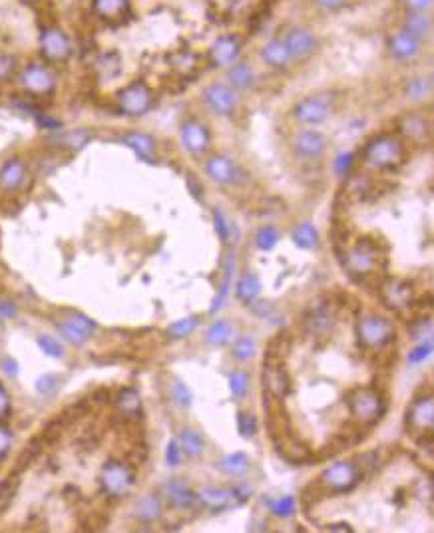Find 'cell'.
Returning a JSON list of instances; mask_svg holds the SVG:
<instances>
[{
  "instance_id": "8d00e7d4",
  "label": "cell",
  "mask_w": 434,
  "mask_h": 533,
  "mask_svg": "<svg viewBox=\"0 0 434 533\" xmlns=\"http://www.w3.org/2000/svg\"><path fill=\"white\" fill-rule=\"evenodd\" d=\"M291 237H293V243H295L297 247L303 249V251H313L319 245V233L311 221L297 223V227L291 233Z\"/></svg>"
},
{
  "instance_id": "4dcf8cb0",
  "label": "cell",
  "mask_w": 434,
  "mask_h": 533,
  "mask_svg": "<svg viewBox=\"0 0 434 533\" xmlns=\"http://www.w3.org/2000/svg\"><path fill=\"white\" fill-rule=\"evenodd\" d=\"M132 0H92V12L104 22H122L130 14Z\"/></svg>"
},
{
  "instance_id": "277c9868",
  "label": "cell",
  "mask_w": 434,
  "mask_h": 533,
  "mask_svg": "<svg viewBox=\"0 0 434 533\" xmlns=\"http://www.w3.org/2000/svg\"><path fill=\"white\" fill-rule=\"evenodd\" d=\"M350 414L355 422L362 428H371L377 426L387 412L384 398L375 386H359L353 388L347 396Z\"/></svg>"
},
{
  "instance_id": "e0dca14e",
  "label": "cell",
  "mask_w": 434,
  "mask_h": 533,
  "mask_svg": "<svg viewBox=\"0 0 434 533\" xmlns=\"http://www.w3.org/2000/svg\"><path fill=\"white\" fill-rule=\"evenodd\" d=\"M16 78L22 90L30 96H48L56 90V76L44 62L24 64Z\"/></svg>"
},
{
  "instance_id": "bcb514c9",
  "label": "cell",
  "mask_w": 434,
  "mask_h": 533,
  "mask_svg": "<svg viewBox=\"0 0 434 533\" xmlns=\"http://www.w3.org/2000/svg\"><path fill=\"white\" fill-rule=\"evenodd\" d=\"M307 4L319 14H339L349 11L355 0H307Z\"/></svg>"
},
{
  "instance_id": "9c48e42d",
  "label": "cell",
  "mask_w": 434,
  "mask_h": 533,
  "mask_svg": "<svg viewBox=\"0 0 434 533\" xmlns=\"http://www.w3.org/2000/svg\"><path fill=\"white\" fill-rule=\"evenodd\" d=\"M203 173L212 183L227 189L239 188L247 179L244 168L232 156L222 154V151H213V154L210 151L203 157Z\"/></svg>"
},
{
  "instance_id": "603a6c76",
  "label": "cell",
  "mask_w": 434,
  "mask_h": 533,
  "mask_svg": "<svg viewBox=\"0 0 434 533\" xmlns=\"http://www.w3.org/2000/svg\"><path fill=\"white\" fill-rule=\"evenodd\" d=\"M394 26L406 34L418 38L424 44H433L434 38V16L433 12H404L399 11Z\"/></svg>"
},
{
  "instance_id": "ab89813d",
  "label": "cell",
  "mask_w": 434,
  "mask_h": 533,
  "mask_svg": "<svg viewBox=\"0 0 434 533\" xmlns=\"http://www.w3.org/2000/svg\"><path fill=\"white\" fill-rule=\"evenodd\" d=\"M219 470L225 476H244L249 470V458L244 452H232L219 460Z\"/></svg>"
},
{
  "instance_id": "11a10c76",
  "label": "cell",
  "mask_w": 434,
  "mask_h": 533,
  "mask_svg": "<svg viewBox=\"0 0 434 533\" xmlns=\"http://www.w3.org/2000/svg\"><path fill=\"white\" fill-rule=\"evenodd\" d=\"M396 8L404 12H433L434 0H396Z\"/></svg>"
},
{
  "instance_id": "d590c367",
  "label": "cell",
  "mask_w": 434,
  "mask_h": 533,
  "mask_svg": "<svg viewBox=\"0 0 434 533\" xmlns=\"http://www.w3.org/2000/svg\"><path fill=\"white\" fill-rule=\"evenodd\" d=\"M259 293H261V279L255 273H244L235 282V297L239 303L251 304Z\"/></svg>"
},
{
  "instance_id": "2e32d148",
  "label": "cell",
  "mask_w": 434,
  "mask_h": 533,
  "mask_svg": "<svg viewBox=\"0 0 434 533\" xmlns=\"http://www.w3.org/2000/svg\"><path fill=\"white\" fill-rule=\"evenodd\" d=\"M136 483V471L126 462L108 460L100 470V486L110 498H124Z\"/></svg>"
},
{
  "instance_id": "f5cc1de1",
  "label": "cell",
  "mask_w": 434,
  "mask_h": 533,
  "mask_svg": "<svg viewBox=\"0 0 434 533\" xmlns=\"http://www.w3.org/2000/svg\"><path fill=\"white\" fill-rule=\"evenodd\" d=\"M36 345L40 346V350H42L46 356H50V358H62L64 356L62 345H60L54 336L40 335L36 338Z\"/></svg>"
},
{
  "instance_id": "be15d7a7",
  "label": "cell",
  "mask_w": 434,
  "mask_h": 533,
  "mask_svg": "<svg viewBox=\"0 0 434 533\" xmlns=\"http://www.w3.org/2000/svg\"><path fill=\"white\" fill-rule=\"evenodd\" d=\"M365 2H382V0H365Z\"/></svg>"
},
{
  "instance_id": "91938a15",
  "label": "cell",
  "mask_w": 434,
  "mask_h": 533,
  "mask_svg": "<svg viewBox=\"0 0 434 533\" xmlns=\"http://www.w3.org/2000/svg\"><path fill=\"white\" fill-rule=\"evenodd\" d=\"M0 368H2L8 377H16V374H18V362H16L14 358H2Z\"/></svg>"
},
{
  "instance_id": "484cf974",
  "label": "cell",
  "mask_w": 434,
  "mask_h": 533,
  "mask_svg": "<svg viewBox=\"0 0 434 533\" xmlns=\"http://www.w3.org/2000/svg\"><path fill=\"white\" fill-rule=\"evenodd\" d=\"M261 380H263L265 394L275 400L283 402L287 394L291 392V377L283 362H265Z\"/></svg>"
},
{
  "instance_id": "816d5d0a",
  "label": "cell",
  "mask_w": 434,
  "mask_h": 533,
  "mask_svg": "<svg viewBox=\"0 0 434 533\" xmlns=\"http://www.w3.org/2000/svg\"><path fill=\"white\" fill-rule=\"evenodd\" d=\"M18 74V62L11 52L0 50V82H8Z\"/></svg>"
},
{
  "instance_id": "6da1fadb",
  "label": "cell",
  "mask_w": 434,
  "mask_h": 533,
  "mask_svg": "<svg viewBox=\"0 0 434 533\" xmlns=\"http://www.w3.org/2000/svg\"><path fill=\"white\" fill-rule=\"evenodd\" d=\"M341 102V90L337 88H323L315 90L311 94L299 98L291 105L289 115L301 127H315L321 124H327L333 115L337 114Z\"/></svg>"
},
{
  "instance_id": "b9f144b4",
  "label": "cell",
  "mask_w": 434,
  "mask_h": 533,
  "mask_svg": "<svg viewBox=\"0 0 434 533\" xmlns=\"http://www.w3.org/2000/svg\"><path fill=\"white\" fill-rule=\"evenodd\" d=\"M198 326H200V316H185V319L171 323L166 328V335L171 340H181V338H188V336L193 335Z\"/></svg>"
},
{
  "instance_id": "30bf717a",
  "label": "cell",
  "mask_w": 434,
  "mask_h": 533,
  "mask_svg": "<svg viewBox=\"0 0 434 533\" xmlns=\"http://www.w3.org/2000/svg\"><path fill=\"white\" fill-rule=\"evenodd\" d=\"M362 480L359 466L355 460H341L331 464L329 468L319 474L317 483L321 486L323 493H347L353 491Z\"/></svg>"
},
{
  "instance_id": "74e56055",
  "label": "cell",
  "mask_w": 434,
  "mask_h": 533,
  "mask_svg": "<svg viewBox=\"0 0 434 533\" xmlns=\"http://www.w3.org/2000/svg\"><path fill=\"white\" fill-rule=\"evenodd\" d=\"M232 336H233L232 323L219 319V321H215V323H212L207 328H205V335H203V338H205V343H207L210 346H225L229 340H232Z\"/></svg>"
},
{
  "instance_id": "f1b7e54d",
  "label": "cell",
  "mask_w": 434,
  "mask_h": 533,
  "mask_svg": "<svg viewBox=\"0 0 434 533\" xmlns=\"http://www.w3.org/2000/svg\"><path fill=\"white\" fill-rule=\"evenodd\" d=\"M335 326V311L329 303L315 304L305 316V331L315 338H325L333 333Z\"/></svg>"
},
{
  "instance_id": "6f0895ef",
  "label": "cell",
  "mask_w": 434,
  "mask_h": 533,
  "mask_svg": "<svg viewBox=\"0 0 434 533\" xmlns=\"http://www.w3.org/2000/svg\"><path fill=\"white\" fill-rule=\"evenodd\" d=\"M58 386V378L54 377V374H44L36 380V390L44 394V396H48V394H52L54 390Z\"/></svg>"
},
{
  "instance_id": "c3c4849f",
  "label": "cell",
  "mask_w": 434,
  "mask_h": 533,
  "mask_svg": "<svg viewBox=\"0 0 434 533\" xmlns=\"http://www.w3.org/2000/svg\"><path fill=\"white\" fill-rule=\"evenodd\" d=\"M237 430H239V436L245 440H251L257 436L259 422L255 418L253 412H247V410H239L237 412Z\"/></svg>"
},
{
  "instance_id": "7c38bea8",
  "label": "cell",
  "mask_w": 434,
  "mask_h": 533,
  "mask_svg": "<svg viewBox=\"0 0 434 533\" xmlns=\"http://www.w3.org/2000/svg\"><path fill=\"white\" fill-rule=\"evenodd\" d=\"M251 488L245 486H235V488H223V486H202L195 491V500L200 505L222 512V510H232L249 500Z\"/></svg>"
},
{
  "instance_id": "60d3db41",
  "label": "cell",
  "mask_w": 434,
  "mask_h": 533,
  "mask_svg": "<svg viewBox=\"0 0 434 533\" xmlns=\"http://www.w3.org/2000/svg\"><path fill=\"white\" fill-rule=\"evenodd\" d=\"M213 225H215V231H217V235H219L223 245H233V243L237 241V229H235V225H233L232 219H229L219 207L213 210Z\"/></svg>"
},
{
  "instance_id": "681fc988",
  "label": "cell",
  "mask_w": 434,
  "mask_h": 533,
  "mask_svg": "<svg viewBox=\"0 0 434 533\" xmlns=\"http://www.w3.org/2000/svg\"><path fill=\"white\" fill-rule=\"evenodd\" d=\"M229 390H232V396L235 400H244L249 392V374L245 370H233L229 372Z\"/></svg>"
},
{
  "instance_id": "52a82bcc",
  "label": "cell",
  "mask_w": 434,
  "mask_h": 533,
  "mask_svg": "<svg viewBox=\"0 0 434 533\" xmlns=\"http://www.w3.org/2000/svg\"><path fill=\"white\" fill-rule=\"evenodd\" d=\"M331 139L323 132L313 127H299L289 137V149L297 161L305 166H317L329 154Z\"/></svg>"
},
{
  "instance_id": "9f6ffc18",
  "label": "cell",
  "mask_w": 434,
  "mask_h": 533,
  "mask_svg": "<svg viewBox=\"0 0 434 533\" xmlns=\"http://www.w3.org/2000/svg\"><path fill=\"white\" fill-rule=\"evenodd\" d=\"M181 462H183L181 446L178 444V440H170L168 446H166V464H168L170 468H178Z\"/></svg>"
},
{
  "instance_id": "d6986e66",
  "label": "cell",
  "mask_w": 434,
  "mask_h": 533,
  "mask_svg": "<svg viewBox=\"0 0 434 533\" xmlns=\"http://www.w3.org/2000/svg\"><path fill=\"white\" fill-rule=\"evenodd\" d=\"M404 426L411 436L433 434L434 428V400L433 394H421L411 402L404 416Z\"/></svg>"
},
{
  "instance_id": "4fadbf2b",
  "label": "cell",
  "mask_w": 434,
  "mask_h": 533,
  "mask_svg": "<svg viewBox=\"0 0 434 533\" xmlns=\"http://www.w3.org/2000/svg\"><path fill=\"white\" fill-rule=\"evenodd\" d=\"M154 102H156L154 90L144 80L130 82L116 94L118 110L124 115H130V118L146 115L154 108Z\"/></svg>"
},
{
  "instance_id": "44dd1931",
  "label": "cell",
  "mask_w": 434,
  "mask_h": 533,
  "mask_svg": "<svg viewBox=\"0 0 434 533\" xmlns=\"http://www.w3.org/2000/svg\"><path fill=\"white\" fill-rule=\"evenodd\" d=\"M223 80L232 86L237 94L244 96L253 92L255 88H257V84H259V72H257V66L249 58L239 56L235 62L229 64L223 70Z\"/></svg>"
},
{
  "instance_id": "d6a6232c",
  "label": "cell",
  "mask_w": 434,
  "mask_h": 533,
  "mask_svg": "<svg viewBox=\"0 0 434 533\" xmlns=\"http://www.w3.org/2000/svg\"><path fill=\"white\" fill-rule=\"evenodd\" d=\"M116 410L122 418H126L127 422L142 418L144 414V406H142V398L134 390V388H122L116 396Z\"/></svg>"
},
{
  "instance_id": "7dc6e473",
  "label": "cell",
  "mask_w": 434,
  "mask_h": 533,
  "mask_svg": "<svg viewBox=\"0 0 434 533\" xmlns=\"http://www.w3.org/2000/svg\"><path fill=\"white\" fill-rule=\"evenodd\" d=\"M279 243V231L273 225H263L255 231V247L259 251H271Z\"/></svg>"
},
{
  "instance_id": "f907efd6",
  "label": "cell",
  "mask_w": 434,
  "mask_h": 533,
  "mask_svg": "<svg viewBox=\"0 0 434 533\" xmlns=\"http://www.w3.org/2000/svg\"><path fill=\"white\" fill-rule=\"evenodd\" d=\"M18 483H21L18 476H8L6 480L0 481V513L8 510V505L18 491Z\"/></svg>"
},
{
  "instance_id": "f546056e",
  "label": "cell",
  "mask_w": 434,
  "mask_h": 533,
  "mask_svg": "<svg viewBox=\"0 0 434 533\" xmlns=\"http://www.w3.org/2000/svg\"><path fill=\"white\" fill-rule=\"evenodd\" d=\"M166 503L173 508V510H190L193 508L198 500H195V491L191 490L185 481L181 480H168L161 486V493H159Z\"/></svg>"
},
{
  "instance_id": "7a4b0ae2",
  "label": "cell",
  "mask_w": 434,
  "mask_h": 533,
  "mask_svg": "<svg viewBox=\"0 0 434 533\" xmlns=\"http://www.w3.org/2000/svg\"><path fill=\"white\" fill-rule=\"evenodd\" d=\"M406 157V144L396 134H377L362 147L360 164L371 171H394Z\"/></svg>"
},
{
  "instance_id": "680465c9",
  "label": "cell",
  "mask_w": 434,
  "mask_h": 533,
  "mask_svg": "<svg viewBox=\"0 0 434 533\" xmlns=\"http://www.w3.org/2000/svg\"><path fill=\"white\" fill-rule=\"evenodd\" d=\"M12 446V432L6 426L0 424V460L8 454Z\"/></svg>"
},
{
  "instance_id": "836d02e7",
  "label": "cell",
  "mask_w": 434,
  "mask_h": 533,
  "mask_svg": "<svg viewBox=\"0 0 434 533\" xmlns=\"http://www.w3.org/2000/svg\"><path fill=\"white\" fill-rule=\"evenodd\" d=\"M235 267H237V259H235V255H233V251H232L229 255H227V259H225L222 281H219V291H217L215 299H213L212 306H210V314L219 313V311L223 309V304H225V301L229 299V291H232Z\"/></svg>"
},
{
  "instance_id": "7402d4cb",
  "label": "cell",
  "mask_w": 434,
  "mask_h": 533,
  "mask_svg": "<svg viewBox=\"0 0 434 533\" xmlns=\"http://www.w3.org/2000/svg\"><path fill=\"white\" fill-rule=\"evenodd\" d=\"M40 54L46 62L60 64L66 62L72 54V44L70 38L66 36V32L58 26H46L40 32Z\"/></svg>"
},
{
  "instance_id": "f35d334b",
  "label": "cell",
  "mask_w": 434,
  "mask_h": 533,
  "mask_svg": "<svg viewBox=\"0 0 434 533\" xmlns=\"http://www.w3.org/2000/svg\"><path fill=\"white\" fill-rule=\"evenodd\" d=\"M178 444L181 446V452L188 454L191 458H198L202 456L203 448H205V442H203L202 434L198 430L193 428H183L178 436Z\"/></svg>"
},
{
  "instance_id": "83f0119b",
  "label": "cell",
  "mask_w": 434,
  "mask_h": 533,
  "mask_svg": "<svg viewBox=\"0 0 434 533\" xmlns=\"http://www.w3.org/2000/svg\"><path fill=\"white\" fill-rule=\"evenodd\" d=\"M401 96L409 104L421 105L433 96V76L426 72L409 74L401 82Z\"/></svg>"
},
{
  "instance_id": "ee69618b",
  "label": "cell",
  "mask_w": 434,
  "mask_h": 533,
  "mask_svg": "<svg viewBox=\"0 0 434 533\" xmlns=\"http://www.w3.org/2000/svg\"><path fill=\"white\" fill-rule=\"evenodd\" d=\"M269 512L273 513L275 517H281V520H289L293 517L297 512L295 498L293 495H279V498H273L267 503Z\"/></svg>"
},
{
  "instance_id": "5bb4252c",
  "label": "cell",
  "mask_w": 434,
  "mask_h": 533,
  "mask_svg": "<svg viewBox=\"0 0 434 533\" xmlns=\"http://www.w3.org/2000/svg\"><path fill=\"white\" fill-rule=\"evenodd\" d=\"M180 142L191 157H205L213 146L212 130L198 115H188L180 124Z\"/></svg>"
},
{
  "instance_id": "cb8c5ba5",
  "label": "cell",
  "mask_w": 434,
  "mask_h": 533,
  "mask_svg": "<svg viewBox=\"0 0 434 533\" xmlns=\"http://www.w3.org/2000/svg\"><path fill=\"white\" fill-rule=\"evenodd\" d=\"M58 333L74 346H84L96 331V323L82 313H70L56 323Z\"/></svg>"
},
{
  "instance_id": "f6af8a7d",
  "label": "cell",
  "mask_w": 434,
  "mask_h": 533,
  "mask_svg": "<svg viewBox=\"0 0 434 533\" xmlns=\"http://www.w3.org/2000/svg\"><path fill=\"white\" fill-rule=\"evenodd\" d=\"M170 398L171 402L176 404L181 410H188V408L193 404V394H191V390L188 388V384L180 380V378H173V382L170 384Z\"/></svg>"
},
{
  "instance_id": "e575fe53",
  "label": "cell",
  "mask_w": 434,
  "mask_h": 533,
  "mask_svg": "<svg viewBox=\"0 0 434 533\" xmlns=\"http://www.w3.org/2000/svg\"><path fill=\"white\" fill-rule=\"evenodd\" d=\"M124 144L127 147H132L136 151V156L144 161H156L158 157V144L156 139L148 134H142V132H130L124 136Z\"/></svg>"
},
{
  "instance_id": "ba28073f",
  "label": "cell",
  "mask_w": 434,
  "mask_h": 533,
  "mask_svg": "<svg viewBox=\"0 0 434 533\" xmlns=\"http://www.w3.org/2000/svg\"><path fill=\"white\" fill-rule=\"evenodd\" d=\"M428 44L421 42L418 38H414L411 34H406L401 28H392L387 38H384V52L389 56V60L396 66H414L424 58V54L428 52Z\"/></svg>"
},
{
  "instance_id": "4316f807",
  "label": "cell",
  "mask_w": 434,
  "mask_h": 533,
  "mask_svg": "<svg viewBox=\"0 0 434 533\" xmlns=\"http://www.w3.org/2000/svg\"><path fill=\"white\" fill-rule=\"evenodd\" d=\"M381 299L392 311H404L414 303V287L403 279H389L382 282Z\"/></svg>"
},
{
  "instance_id": "d4e9b609",
  "label": "cell",
  "mask_w": 434,
  "mask_h": 533,
  "mask_svg": "<svg viewBox=\"0 0 434 533\" xmlns=\"http://www.w3.org/2000/svg\"><path fill=\"white\" fill-rule=\"evenodd\" d=\"M28 179H30L28 164L22 157H11L0 168V189L8 195L22 191L28 185Z\"/></svg>"
},
{
  "instance_id": "db71d44e",
  "label": "cell",
  "mask_w": 434,
  "mask_h": 533,
  "mask_svg": "<svg viewBox=\"0 0 434 533\" xmlns=\"http://www.w3.org/2000/svg\"><path fill=\"white\" fill-rule=\"evenodd\" d=\"M430 353H433V340H430V338H426V340H421L418 346L409 353L406 360H409V365L411 366H416V365H421V362H424V360L430 356Z\"/></svg>"
},
{
  "instance_id": "9a60e30c",
  "label": "cell",
  "mask_w": 434,
  "mask_h": 533,
  "mask_svg": "<svg viewBox=\"0 0 434 533\" xmlns=\"http://www.w3.org/2000/svg\"><path fill=\"white\" fill-rule=\"evenodd\" d=\"M396 136L403 139L404 144H428L433 136V118L424 110H409L396 118L394 122Z\"/></svg>"
},
{
  "instance_id": "ac0fdd59",
  "label": "cell",
  "mask_w": 434,
  "mask_h": 533,
  "mask_svg": "<svg viewBox=\"0 0 434 533\" xmlns=\"http://www.w3.org/2000/svg\"><path fill=\"white\" fill-rule=\"evenodd\" d=\"M244 46L245 40L235 34V32H227V34H222L217 36L210 48H207V62L212 68H217V70H225L229 64H233L239 56H244Z\"/></svg>"
},
{
  "instance_id": "8992f818",
  "label": "cell",
  "mask_w": 434,
  "mask_h": 533,
  "mask_svg": "<svg viewBox=\"0 0 434 533\" xmlns=\"http://www.w3.org/2000/svg\"><path fill=\"white\" fill-rule=\"evenodd\" d=\"M382 263H384V255L372 237H359L343 257L345 269L355 279H362V277H369L375 271H379Z\"/></svg>"
},
{
  "instance_id": "8fae6325",
  "label": "cell",
  "mask_w": 434,
  "mask_h": 533,
  "mask_svg": "<svg viewBox=\"0 0 434 533\" xmlns=\"http://www.w3.org/2000/svg\"><path fill=\"white\" fill-rule=\"evenodd\" d=\"M202 100L205 108L217 118H233L241 104V96L237 94L223 78L203 86Z\"/></svg>"
},
{
  "instance_id": "ffe728a7",
  "label": "cell",
  "mask_w": 434,
  "mask_h": 533,
  "mask_svg": "<svg viewBox=\"0 0 434 533\" xmlns=\"http://www.w3.org/2000/svg\"><path fill=\"white\" fill-rule=\"evenodd\" d=\"M257 58H259L261 66H265V68L271 70V72H289V70H293L297 66L293 56L289 52V48H287L283 38H281L279 34L267 38V40L259 46Z\"/></svg>"
},
{
  "instance_id": "3957f363",
  "label": "cell",
  "mask_w": 434,
  "mask_h": 533,
  "mask_svg": "<svg viewBox=\"0 0 434 533\" xmlns=\"http://www.w3.org/2000/svg\"><path fill=\"white\" fill-rule=\"evenodd\" d=\"M355 335L362 350L377 353V350H384L396 340V328L387 316L367 313L359 316V321L355 324Z\"/></svg>"
},
{
  "instance_id": "5b68a950",
  "label": "cell",
  "mask_w": 434,
  "mask_h": 533,
  "mask_svg": "<svg viewBox=\"0 0 434 533\" xmlns=\"http://www.w3.org/2000/svg\"><path fill=\"white\" fill-rule=\"evenodd\" d=\"M279 36L283 38V42L289 48V52L293 56L297 66L313 60L321 50L319 32L313 26L305 24V22H289L281 28Z\"/></svg>"
},
{
  "instance_id": "94428289",
  "label": "cell",
  "mask_w": 434,
  "mask_h": 533,
  "mask_svg": "<svg viewBox=\"0 0 434 533\" xmlns=\"http://www.w3.org/2000/svg\"><path fill=\"white\" fill-rule=\"evenodd\" d=\"M8 410H11V398H8V392H6V390L2 388V384H0V418L6 416Z\"/></svg>"
},
{
  "instance_id": "7bdbcfd3",
  "label": "cell",
  "mask_w": 434,
  "mask_h": 533,
  "mask_svg": "<svg viewBox=\"0 0 434 533\" xmlns=\"http://www.w3.org/2000/svg\"><path fill=\"white\" fill-rule=\"evenodd\" d=\"M257 355V343L251 335H241L232 346V356L237 362H249Z\"/></svg>"
},
{
  "instance_id": "6125c7cd",
  "label": "cell",
  "mask_w": 434,
  "mask_h": 533,
  "mask_svg": "<svg viewBox=\"0 0 434 533\" xmlns=\"http://www.w3.org/2000/svg\"><path fill=\"white\" fill-rule=\"evenodd\" d=\"M325 532L353 533V527H350L349 523H329V525H325Z\"/></svg>"
},
{
  "instance_id": "1f68e13d",
  "label": "cell",
  "mask_w": 434,
  "mask_h": 533,
  "mask_svg": "<svg viewBox=\"0 0 434 533\" xmlns=\"http://www.w3.org/2000/svg\"><path fill=\"white\" fill-rule=\"evenodd\" d=\"M161 513H164V498L156 491H152V493L142 495L136 502L132 515L142 523H154L161 517Z\"/></svg>"
}]
</instances>
